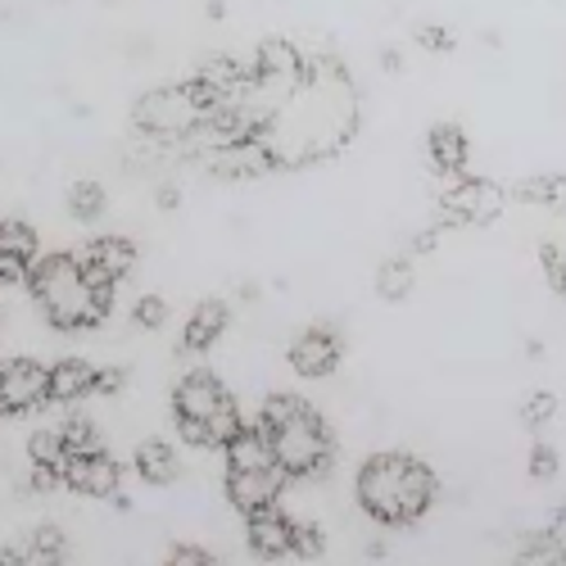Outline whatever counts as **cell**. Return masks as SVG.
<instances>
[{
	"label": "cell",
	"mask_w": 566,
	"mask_h": 566,
	"mask_svg": "<svg viewBox=\"0 0 566 566\" xmlns=\"http://www.w3.org/2000/svg\"><path fill=\"white\" fill-rule=\"evenodd\" d=\"M358 503L381 526H412L436 503V471L412 453H376L358 467Z\"/></svg>",
	"instance_id": "1"
},
{
	"label": "cell",
	"mask_w": 566,
	"mask_h": 566,
	"mask_svg": "<svg viewBox=\"0 0 566 566\" xmlns=\"http://www.w3.org/2000/svg\"><path fill=\"white\" fill-rule=\"evenodd\" d=\"M28 286H32V300L41 304L45 322L60 326V332H82V326H101L114 308V291L109 286H96L86 276L82 259H69V254H55V259H32L28 263Z\"/></svg>",
	"instance_id": "2"
},
{
	"label": "cell",
	"mask_w": 566,
	"mask_h": 566,
	"mask_svg": "<svg viewBox=\"0 0 566 566\" xmlns=\"http://www.w3.org/2000/svg\"><path fill=\"white\" fill-rule=\"evenodd\" d=\"M259 427L286 476H317V471L332 467V431H326L313 403L295 395H272L259 412Z\"/></svg>",
	"instance_id": "3"
},
{
	"label": "cell",
	"mask_w": 566,
	"mask_h": 566,
	"mask_svg": "<svg viewBox=\"0 0 566 566\" xmlns=\"http://www.w3.org/2000/svg\"><path fill=\"white\" fill-rule=\"evenodd\" d=\"M218 109L213 91H205L196 77L181 82V86H155L136 101L132 123L140 136L150 140H177V136H191L209 114Z\"/></svg>",
	"instance_id": "4"
},
{
	"label": "cell",
	"mask_w": 566,
	"mask_h": 566,
	"mask_svg": "<svg viewBox=\"0 0 566 566\" xmlns=\"http://www.w3.org/2000/svg\"><path fill=\"white\" fill-rule=\"evenodd\" d=\"M507 209V191L485 177H453V186L440 200L444 222H462V227H490L499 222Z\"/></svg>",
	"instance_id": "5"
},
{
	"label": "cell",
	"mask_w": 566,
	"mask_h": 566,
	"mask_svg": "<svg viewBox=\"0 0 566 566\" xmlns=\"http://www.w3.org/2000/svg\"><path fill=\"white\" fill-rule=\"evenodd\" d=\"M118 481H123V467L105 449H96V453H69V462L60 471V485H69L82 499H118Z\"/></svg>",
	"instance_id": "6"
},
{
	"label": "cell",
	"mask_w": 566,
	"mask_h": 566,
	"mask_svg": "<svg viewBox=\"0 0 566 566\" xmlns=\"http://www.w3.org/2000/svg\"><path fill=\"white\" fill-rule=\"evenodd\" d=\"M340 354H345V345H340V336L332 332V326H308V332H300V336L291 340V349H286L291 367H295L300 376H308V381H322V376H332V371L340 367Z\"/></svg>",
	"instance_id": "7"
},
{
	"label": "cell",
	"mask_w": 566,
	"mask_h": 566,
	"mask_svg": "<svg viewBox=\"0 0 566 566\" xmlns=\"http://www.w3.org/2000/svg\"><path fill=\"white\" fill-rule=\"evenodd\" d=\"M227 503L241 512V516H254L263 507H272L281 499V485H286V471L281 467H259V471H227Z\"/></svg>",
	"instance_id": "8"
},
{
	"label": "cell",
	"mask_w": 566,
	"mask_h": 566,
	"mask_svg": "<svg viewBox=\"0 0 566 566\" xmlns=\"http://www.w3.org/2000/svg\"><path fill=\"white\" fill-rule=\"evenodd\" d=\"M0 386H6V412H32L36 403L51 399V367L36 358H10L0 363Z\"/></svg>",
	"instance_id": "9"
},
{
	"label": "cell",
	"mask_w": 566,
	"mask_h": 566,
	"mask_svg": "<svg viewBox=\"0 0 566 566\" xmlns=\"http://www.w3.org/2000/svg\"><path fill=\"white\" fill-rule=\"evenodd\" d=\"M245 522H250L245 539H250L254 557L276 562V557H291L295 553V516H286L276 503L263 507V512H254V516H245Z\"/></svg>",
	"instance_id": "10"
},
{
	"label": "cell",
	"mask_w": 566,
	"mask_h": 566,
	"mask_svg": "<svg viewBox=\"0 0 566 566\" xmlns=\"http://www.w3.org/2000/svg\"><path fill=\"white\" fill-rule=\"evenodd\" d=\"M82 268L86 276L96 281V286H118V281L136 268V245L127 241V235H101V241H91V250L82 254Z\"/></svg>",
	"instance_id": "11"
},
{
	"label": "cell",
	"mask_w": 566,
	"mask_h": 566,
	"mask_svg": "<svg viewBox=\"0 0 566 566\" xmlns=\"http://www.w3.org/2000/svg\"><path fill=\"white\" fill-rule=\"evenodd\" d=\"M222 399H227V386L213 371H186L172 390V417H200L205 421Z\"/></svg>",
	"instance_id": "12"
},
{
	"label": "cell",
	"mask_w": 566,
	"mask_h": 566,
	"mask_svg": "<svg viewBox=\"0 0 566 566\" xmlns=\"http://www.w3.org/2000/svg\"><path fill=\"white\" fill-rule=\"evenodd\" d=\"M227 322H231V308H227L222 300L196 304V313L186 317V332H181V354H200V349H209L213 340H222Z\"/></svg>",
	"instance_id": "13"
},
{
	"label": "cell",
	"mask_w": 566,
	"mask_h": 566,
	"mask_svg": "<svg viewBox=\"0 0 566 566\" xmlns=\"http://www.w3.org/2000/svg\"><path fill=\"white\" fill-rule=\"evenodd\" d=\"M427 159H431V168L440 177H462V168H467V136H462V127L436 123L431 136H427Z\"/></svg>",
	"instance_id": "14"
},
{
	"label": "cell",
	"mask_w": 566,
	"mask_h": 566,
	"mask_svg": "<svg viewBox=\"0 0 566 566\" xmlns=\"http://www.w3.org/2000/svg\"><path fill=\"white\" fill-rule=\"evenodd\" d=\"M51 399L55 403H77L86 395H96V367H91L86 358H64L51 367Z\"/></svg>",
	"instance_id": "15"
},
{
	"label": "cell",
	"mask_w": 566,
	"mask_h": 566,
	"mask_svg": "<svg viewBox=\"0 0 566 566\" xmlns=\"http://www.w3.org/2000/svg\"><path fill=\"white\" fill-rule=\"evenodd\" d=\"M222 453H227V471H259V467H276V458H272V444H268L263 427H245L235 440H227V444H222Z\"/></svg>",
	"instance_id": "16"
},
{
	"label": "cell",
	"mask_w": 566,
	"mask_h": 566,
	"mask_svg": "<svg viewBox=\"0 0 566 566\" xmlns=\"http://www.w3.org/2000/svg\"><path fill=\"white\" fill-rule=\"evenodd\" d=\"M132 467H136V476L146 481V485H172L177 471H181L177 449L164 444V440H146V444H140L136 458H132Z\"/></svg>",
	"instance_id": "17"
},
{
	"label": "cell",
	"mask_w": 566,
	"mask_h": 566,
	"mask_svg": "<svg viewBox=\"0 0 566 566\" xmlns=\"http://www.w3.org/2000/svg\"><path fill=\"white\" fill-rule=\"evenodd\" d=\"M507 196H512V200H522V205H539V209L566 218V172H553V177H526V181H516Z\"/></svg>",
	"instance_id": "18"
},
{
	"label": "cell",
	"mask_w": 566,
	"mask_h": 566,
	"mask_svg": "<svg viewBox=\"0 0 566 566\" xmlns=\"http://www.w3.org/2000/svg\"><path fill=\"white\" fill-rule=\"evenodd\" d=\"M412 259H386L381 268H376V295H381L386 304H403L412 295Z\"/></svg>",
	"instance_id": "19"
},
{
	"label": "cell",
	"mask_w": 566,
	"mask_h": 566,
	"mask_svg": "<svg viewBox=\"0 0 566 566\" xmlns=\"http://www.w3.org/2000/svg\"><path fill=\"white\" fill-rule=\"evenodd\" d=\"M36 250H41V241H36V231H32L28 222H19V218L0 222V254H6L10 263L28 268V263L36 259Z\"/></svg>",
	"instance_id": "20"
},
{
	"label": "cell",
	"mask_w": 566,
	"mask_h": 566,
	"mask_svg": "<svg viewBox=\"0 0 566 566\" xmlns=\"http://www.w3.org/2000/svg\"><path fill=\"white\" fill-rule=\"evenodd\" d=\"M205 431H209V449H222L227 440H235V436L245 431V412L235 408V399H231V395H227V399L205 417Z\"/></svg>",
	"instance_id": "21"
},
{
	"label": "cell",
	"mask_w": 566,
	"mask_h": 566,
	"mask_svg": "<svg viewBox=\"0 0 566 566\" xmlns=\"http://www.w3.org/2000/svg\"><path fill=\"white\" fill-rule=\"evenodd\" d=\"M105 209H109V196H105L101 181H77L73 191H69V213L77 222H96Z\"/></svg>",
	"instance_id": "22"
},
{
	"label": "cell",
	"mask_w": 566,
	"mask_h": 566,
	"mask_svg": "<svg viewBox=\"0 0 566 566\" xmlns=\"http://www.w3.org/2000/svg\"><path fill=\"white\" fill-rule=\"evenodd\" d=\"M69 557V544H64V531L60 526H41L32 535V544L23 548V562H45V566H55Z\"/></svg>",
	"instance_id": "23"
},
{
	"label": "cell",
	"mask_w": 566,
	"mask_h": 566,
	"mask_svg": "<svg viewBox=\"0 0 566 566\" xmlns=\"http://www.w3.org/2000/svg\"><path fill=\"white\" fill-rule=\"evenodd\" d=\"M28 458H32L36 467H51L55 476H60V471H64V462H69V449H64L60 431H36V436L28 440Z\"/></svg>",
	"instance_id": "24"
},
{
	"label": "cell",
	"mask_w": 566,
	"mask_h": 566,
	"mask_svg": "<svg viewBox=\"0 0 566 566\" xmlns=\"http://www.w3.org/2000/svg\"><path fill=\"white\" fill-rule=\"evenodd\" d=\"M60 440H64V449H69V453H96V449H105L101 431L91 427L86 417H69L64 427H60Z\"/></svg>",
	"instance_id": "25"
},
{
	"label": "cell",
	"mask_w": 566,
	"mask_h": 566,
	"mask_svg": "<svg viewBox=\"0 0 566 566\" xmlns=\"http://www.w3.org/2000/svg\"><path fill=\"white\" fill-rule=\"evenodd\" d=\"M553 417H557V395H548V390H539V395H531V399L522 403V421H526V431H544Z\"/></svg>",
	"instance_id": "26"
},
{
	"label": "cell",
	"mask_w": 566,
	"mask_h": 566,
	"mask_svg": "<svg viewBox=\"0 0 566 566\" xmlns=\"http://www.w3.org/2000/svg\"><path fill=\"white\" fill-rule=\"evenodd\" d=\"M539 263H544L548 291L566 300V250H562V245H544V250H539Z\"/></svg>",
	"instance_id": "27"
},
{
	"label": "cell",
	"mask_w": 566,
	"mask_h": 566,
	"mask_svg": "<svg viewBox=\"0 0 566 566\" xmlns=\"http://www.w3.org/2000/svg\"><path fill=\"white\" fill-rule=\"evenodd\" d=\"M322 548H326V535L313 522H295V557L313 562V557H322Z\"/></svg>",
	"instance_id": "28"
},
{
	"label": "cell",
	"mask_w": 566,
	"mask_h": 566,
	"mask_svg": "<svg viewBox=\"0 0 566 566\" xmlns=\"http://www.w3.org/2000/svg\"><path fill=\"white\" fill-rule=\"evenodd\" d=\"M557 476V449L535 440L531 444V481H553Z\"/></svg>",
	"instance_id": "29"
},
{
	"label": "cell",
	"mask_w": 566,
	"mask_h": 566,
	"mask_svg": "<svg viewBox=\"0 0 566 566\" xmlns=\"http://www.w3.org/2000/svg\"><path fill=\"white\" fill-rule=\"evenodd\" d=\"M132 317H136V326H146V332H155V326H164V322H168V304H164L159 295H140Z\"/></svg>",
	"instance_id": "30"
},
{
	"label": "cell",
	"mask_w": 566,
	"mask_h": 566,
	"mask_svg": "<svg viewBox=\"0 0 566 566\" xmlns=\"http://www.w3.org/2000/svg\"><path fill=\"white\" fill-rule=\"evenodd\" d=\"M168 562H172V566H213L218 557H213L209 548H200V544H172V548H168Z\"/></svg>",
	"instance_id": "31"
},
{
	"label": "cell",
	"mask_w": 566,
	"mask_h": 566,
	"mask_svg": "<svg viewBox=\"0 0 566 566\" xmlns=\"http://www.w3.org/2000/svg\"><path fill=\"white\" fill-rule=\"evenodd\" d=\"M417 41H421V51H431V55H449L453 51V32L449 28H436V23L417 28Z\"/></svg>",
	"instance_id": "32"
},
{
	"label": "cell",
	"mask_w": 566,
	"mask_h": 566,
	"mask_svg": "<svg viewBox=\"0 0 566 566\" xmlns=\"http://www.w3.org/2000/svg\"><path fill=\"white\" fill-rule=\"evenodd\" d=\"M544 539L553 544V557H557V562H566V507L553 516V526L544 531Z\"/></svg>",
	"instance_id": "33"
},
{
	"label": "cell",
	"mask_w": 566,
	"mask_h": 566,
	"mask_svg": "<svg viewBox=\"0 0 566 566\" xmlns=\"http://www.w3.org/2000/svg\"><path fill=\"white\" fill-rule=\"evenodd\" d=\"M123 376L127 371H118V367H96V395H118L123 390Z\"/></svg>",
	"instance_id": "34"
},
{
	"label": "cell",
	"mask_w": 566,
	"mask_h": 566,
	"mask_svg": "<svg viewBox=\"0 0 566 566\" xmlns=\"http://www.w3.org/2000/svg\"><path fill=\"white\" fill-rule=\"evenodd\" d=\"M436 231H440V227H427L421 235H412V254H427V250H436V241H440Z\"/></svg>",
	"instance_id": "35"
},
{
	"label": "cell",
	"mask_w": 566,
	"mask_h": 566,
	"mask_svg": "<svg viewBox=\"0 0 566 566\" xmlns=\"http://www.w3.org/2000/svg\"><path fill=\"white\" fill-rule=\"evenodd\" d=\"M155 200H159V209H177V205H181V191H177V186H172V181H164Z\"/></svg>",
	"instance_id": "36"
},
{
	"label": "cell",
	"mask_w": 566,
	"mask_h": 566,
	"mask_svg": "<svg viewBox=\"0 0 566 566\" xmlns=\"http://www.w3.org/2000/svg\"><path fill=\"white\" fill-rule=\"evenodd\" d=\"M381 64H386V73H399V69H403V60H399V51H395V45H390V51L381 55Z\"/></svg>",
	"instance_id": "37"
},
{
	"label": "cell",
	"mask_w": 566,
	"mask_h": 566,
	"mask_svg": "<svg viewBox=\"0 0 566 566\" xmlns=\"http://www.w3.org/2000/svg\"><path fill=\"white\" fill-rule=\"evenodd\" d=\"M19 272H23L19 263H10L6 254H0V281H10V276H19Z\"/></svg>",
	"instance_id": "38"
},
{
	"label": "cell",
	"mask_w": 566,
	"mask_h": 566,
	"mask_svg": "<svg viewBox=\"0 0 566 566\" xmlns=\"http://www.w3.org/2000/svg\"><path fill=\"white\" fill-rule=\"evenodd\" d=\"M0 412H6V386H0Z\"/></svg>",
	"instance_id": "39"
}]
</instances>
